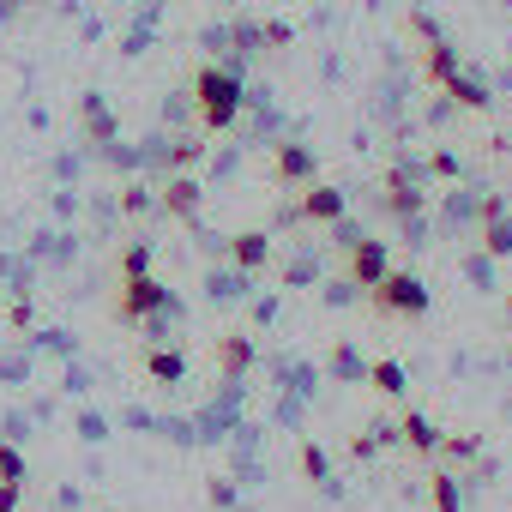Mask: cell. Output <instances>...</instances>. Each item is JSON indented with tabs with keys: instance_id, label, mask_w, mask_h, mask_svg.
I'll list each match as a JSON object with an SVG mask.
<instances>
[{
	"instance_id": "9a60e30c",
	"label": "cell",
	"mask_w": 512,
	"mask_h": 512,
	"mask_svg": "<svg viewBox=\"0 0 512 512\" xmlns=\"http://www.w3.org/2000/svg\"><path fill=\"white\" fill-rule=\"evenodd\" d=\"M440 91H446V97H452L458 109H488V85H482L476 73H452V79H446Z\"/></svg>"
},
{
	"instance_id": "8992f818",
	"label": "cell",
	"mask_w": 512,
	"mask_h": 512,
	"mask_svg": "<svg viewBox=\"0 0 512 512\" xmlns=\"http://www.w3.org/2000/svg\"><path fill=\"white\" fill-rule=\"evenodd\" d=\"M314 169H320V163H314V151H308V145H296V139L272 151V175H278L284 187H308V181H314Z\"/></svg>"
},
{
	"instance_id": "cb8c5ba5",
	"label": "cell",
	"mask_w": 512,
	"mask_h": 512,
	"mask_svg": "<svg viewBox=\"0 0 512 512\" xmlns=\"http://www.w3.org/2000/svg\"><path fill=\"white\" fill-rule=\"evenodd\" d=\"M139 272H151V241L121 247V278H139Z\"/></svg>"
},
{
	"instance_id": "83f0119b",
	"label": "cell",
	"mask_w": 512,
	"mask_h": 512,
	"mask_svg": "<svg viewBox=\"0 0 512 512\" xmlns=\"http://www.w3.org/2000/svg\"><path fill=\"white\" fill-rule=\"evenodd\" d=\"M356 296H362V290H356L350 278H344V284H326V308H344V302H356Z\"/></svg>"
},
{
	"instance_id": "3957f363",
	"label": "cell",
	"mask_w": 512,
	"mask_h": 512,
	"mask_svg": "<svg viewBox=\"0 0 512 512\" xmlns=\"http://www.w3.org/2000/svg\"><path fill=\"white\" fill-rule=\"evenodd\" d=\"M151 314H181V302H175L151 272H139V278H127V284H121V296H115V320L145 326Z\"/></svg>"
},
{
	"instance_id": "9c48e42d",
	"label": "cell",
	"mask_w": 512,
	"mask_h": 512,
	"mask_svg": "<svg viewBox=\"0 0 512 512\" xmlns=\"http://www.w3.org/2000/svg\"><path fill=\"white\" fill-rule=\"evenodd\" d=\"M199 199H205V187H199L193 175H175V181L163 187V211H169V217H181V223H193V217H199Z\"/></svg>"
},
{
	"instance_id": "30bf717a",
	"label": "cell",
	"mask_w": 512,
	"mask_h": 512,
	"mask_svg": "<svg viewBox=\"0 0 512 512\" xmlns=\"http://www.w3.org/2000/svg\"><path fill=\"white\" fill-rule=\"evenodd\" d=\"M398 440H404L410 452H422V458H434V452H440V428H434L422 410H404V416H398Z\"/></svg>"
},
{
	"instance_id": "7c38bea8",
	"label": "cell",
	"mask_w": 512,
	"mask_h": 512,
	"mask_svg": "<svg viewBox=\"0 0 512 512\" xmlns=\"http://www.w3.org/2000/svg\"><path fill=\"white\" fill-rule=\"evenodd\" d=\"M326 368H332V380H344V386H368V362H362L356 344H332Z\"/></svg>"
},
{
	"instance_id": "5b68a950",
	"label": "cell",
	"mask_w": 512,
	"mask_h": 512,
	"mask_svg": "<svg viewBox=\"0 0 512 512\" xmlns=\"http://www.w3.org/2000/svg\"><path fill=\"white\" fill-rule=\"evenodd\" d=\"M344 211H350V193L332 187V181H308L302 199H296V217H302V223H338Z\"/></svg>"
},
{
	"instance_id": "e0dca14e",
	"label": "cell",
	"mask_w": 512,
	"mask_h": 512,
	"mask_svg": "<svg viewBox=\"0 0 512 512\" xmlns=\"http://www.w3.org/2000/svg\"><path fill=\"white\" fill-rule=\"evenodd\" d=\"M452 73H458V49H452L446 37H434V43H428V79H434V85H446Z\"/></svg>"
},
{
	"instance_id": "d4e9b609",
	"label": "cell",
	"mask_w": 512,
	"mask_h": 512,
	"mask_svg": "<svg viewBox=\"0 0 512 512\" xmlns=\"http://www.w3.org/2000/svg\"><path fill=\"white\" fill-rule=\"evenodd\" d=\"M314 278H320V260H314V253H302V260L284 266V284H290V290H302V284H314Z\"/></svg>"
},
{
	"instance_id": "277c9868",
	"label": "cell",
	"mask_w": 512,
	"mask_h": 512,
	"mask_svg": "<svg viewBox=\"0 0 512 512\" xmlns=\"http://www.w3.org/2000/svg\"><path fill=\"white\" fill-rule=\"evenodd\" d=\"M344 253H350V284H356L362 296L386 284V272H392V247H386V241L362 235V241H356V247H344Z\"/></svg>"
},
{
	"instance_id": "6da1fadb",
	"label": "cell",
	"mask_w": 512,
	"mask_h": 512,
	"mask_svg": "<svg viewBox=\"0 0 512 512\" xmlns=\"http://www.w3.org/2000/svg\"><path fill=\"white\" fill-rule=\"evenodd\" d=\"M241 103H247V91H241V79L229 67H199L193 73V109H199L205 133H229L235 115H241Z\"/></svg>"
},
{
	"instance_id": "44dd1931",
	"label": "cell",
	"mask_w": 512,
	"mask_h": 512,
	"mask_svg": "<svg viewBox=\"0 0 512 512\" xmlns=\"http://www.w3.org/2000/svg\"><path fill=\"white\" fill-rule=\"evenodd\" d=\"M85 127H91V139L103 145V139H115V115H103V97H85Z\"/></svg>"
},
{
	"instance_id": "f546056e",
	"label": "cell",
	"mask_w": 512,
	"mask_h": 512,
	"mask_svg": "<svg viewBox=\"0 0 512 512\" xmlns=\"http://www.w3.org/2000/svg\"><path fill=\"white\" fill-rule=\"evenodd\" d=\"M428 169H434V175H446V181H452V175H458V157H452V151H434V163H428Z\"/></svg>"
},
{
	"instance_id": "ac0fdd59",
	"label": "cell",
	"mask_w": 512,
	"mask_h": 512,
	"mask_svg": "<svg viewBox=\"0 0 512 512\" xmlns=\"http://www.w3.org/2000/svg\"><path fill=\"white\" fill-rule=\"evenodd\" d=\"M205 290H211V302H241V296H247V272H241V266H235V272H211Z\"/></svg>"
},
{
	"instance_id": "4fadbf2b",
	"label": "cell",
	"mask_w": 512,
	"mask_h": 512,
	"mask_svg": "<svg viewBox=\"0 0 512 512\" xmlns=\"http://www.w3.org/2000/svg\"><path fill=\"white\" fill-rule=\"evenodd\" d=\"M145 374H151L157 386H181V380H187V356H181V350H157V344H151V350H145Z\"/></svg>"
},
{
	"instance_id": "f1b7e54d",
	"label": "cell",
	"mask_w": 512,
	"mask_h": 512,
	"mask_svg": "<svg viewBox=\"0 0 512 512\" xmlns=\"http://www.w3.org/2000/svg\"><path fill=\"white\" fill-rule=\"evenodd\" d=\"M19 494H25V482H0V512H19Z\"/></svg>"
},
{
	"instance_id": "5bb4252c",
	"label": "cell",
	"mask_w": 512,
	"mask_h": 512,
	"mask_svg": "<svg viewBox=\"0 0 512 512\" xmlns=\"http://www.w3.org/2000/svg\"><path fill=\"white\" fill-rule=\"evenodd\" d=\"M368 386H374L380 398H404V386H410V374H404V362H392V356H380V362H368Z\"/></svg>"
},
{
	"instance_id": "4dcf8cb0",
	"label": "cell",
	"mask_w": 512,
	"mask_h": 512,
	"mask_svg": "<svg viewBox=\"0 0 512 512\" xmlns=\"http://www.w3.org/2000/svg\"><path fill=\"white\" fill-rule=\"evenodd\" d=\"M260 43H272V49H284V43H290V25H266V31H260Z\"/></svg>"
},
{
	"instance_id": "ffe728a7",
	"label": "cell",
	"mask_w": 512,
	"mask_h": 512,
	"mask_svg": "<svg viewBox=\"0 0 512 512\" xmlns=\"http://www.w3.org/2000/svg\"><path fill=\"white\" fill-rule=\"evenodd\" d=\"M458 506H464V482L452 470H440L434 476V512H458Z\"/></svg>"
},
{
	"instance_id": "d6986e66",
	"label": "cell",
	"mask_w": 512,
	"mask_h": 512,
	"mask_svg": "<svg viewBox=\"0 0 512 512\" xmlns=\"http://www.w3.org/2000/svg\"><path fill=\"white\" fill-rule=\"evenodd\" d=\"M440 458H458V464L482 458V434H440Z\"/></svg>"
},
{
	"instance_id": "7a4b0ae2",
	"label": "cell",
	"mask_w": 512,
	"mask_h": 512,
	"mask_svg": "<svg viewBox=\"0 0 512 512\" xmlns=\"http://www.w3.org/2000/svg\"><path fill=\"white\" fill-rule=\"evenodd\" d=\"M368 302H374L386 320H422V314L434 308V296H428V284H422L416 272H386V284L368 290Z\"/></svg>"
},
{
	"instance_id": "4316f807",
	"label": "cell",
	"mask_w": 512,
	"mask_h": 512,
	"mask_svg": "<svg viewBox=\"0 0 512 512\" xmlns=\"http://www.w3.org/2000/svg\"><path fill=\"white\" fill-rule=\"evenodd\" d=\"M464 272H470V284H476V290H494V272H488V253H476V260H464Z\"/></svg>"
},
{
	"instance_id": "ba28073f",
	"label": "cell",
	"mask_w": 512,
	"mask_h": 512,
	"mask_svg": "<svg viewBox=\"0 0 512 512\" xmlns=\"http://www.w3.org/2000/svg\"><path fill=\"white\" fill-rule=\"evenodd\" d=\"M217 368H223V380L235 386V380L253 368V338H247V332H223V338H217Z\"/></svg>"
},
{
	"instance_id": "52a82bcc",
	"label": "cell",
	"mask_w": 512,
	"mask_h": 512,
	"mask_svg": "<svg viewBox=\"0 0 512 512\" xmlns=\"http://www.w3.org/2000/svg\"><path fill=\"white\" fill-rule=\"evenodd\" d=\"M229 260H235L241 272H260V266L272 260V235H266V229H241V235H229Z\"/></svg>"
},
{
	"instance_id": "7402d4cb",
	"label": "cell",
	"mask_w": 512,
	"mask_h": 512,
	"mask_svg": "<svg viewBox=\"0 0 512 512\" xmlns=\"http://www.w3.org/2000/svg\"><path fill=\"white\" fill-rule=\"evenodd\" d=\"M470 211H482L470 193H446V205H440V223H446V229H458V223H470Z\"/></svg>"
},
{
	"instance_id": "2e32d148",
	"label": "cell",
	"mask_w": 512,
	"mask_h": 512,
	"mask_svg": "<svg viewBox=\"0 0 512 512\" xmlns=\"http://www.w3.org/2000/svg\"><path fill=\"white\" fill-rule=\"evenodd\" d=\"M482 253H488V260H506V253H512V211L482 217Z\"/></svg>"
},
{
	"instance_id": "603a6c76",
	"label": "cell",
	"mask_w": 512,
	"mask_h": 512,
	"mask_svg": "<svg viewBox=\"0 0 512 512\" xmlns=\"http://www.w3.org/2000/svg\"><path fill=\"white\" fill-rule=\"evenodd\" d=\"M302 470H308V482H320V488H332V464H326V452H320L314 440H302Z\"/></svg>"
},
{
	"instance_id": "1f68e13d",
	"label": "cell",
	"mask_w": 512,
	"mask_h": 512,
	"mask_svg": "<svg viewBox=\"0 0 512 512\" xmlns=\"http://www.w3.org/2000/svg\"><path fill=\"white\" fill-rule=\"evenodd\" d=\"M121 205H127V211H145L151 199H145V187H127V193H121Z\"/></svg>"
},
{
	"instance_id": "8fae6325",
	"label": "cell",
	"mask_w": 512,
	"mask_h": 512,
	"mask_svg": "<svg viewBox=\"0 0 512 512\" xmlns=\"http://www.w3.org/2000/svg\"><path fill=\"white\" fill-rule=\"evenodd\" d=\"M422 181H404V175H386V211L404 223V217H422Z\"/></svg>"
},
{
	"instance_id": "484cf974",
	"label": "cell",
	"mask_w": 512,
	"mask_h": 512,
	"mask_svg": "<svg viewBox=\"0 0 512 512\" xmlns=\"http://www.w3.org/2000/svg\"><path fill=\"white\" fill-rule=\"evenodd\" d=\"M0 482H25V452L19 446H0Z\"/></svg>"
}]
</instances>
